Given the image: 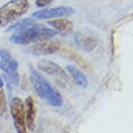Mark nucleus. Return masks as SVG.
<instances>
[{
  "instance_id": "nucleus-1",
  "label": "nucleus",
  "mask_w": 133,
  "mask_h": 133,
  "mask_svg": "<svg viewBox=\"0 0 133 133\" xmlns=\"http://www.w3.org/2000/svg\"><path fill=\"white\" fill-rule=\"evenodd\" d=\"M57 32L53 29L47 28L43 25L35 24L34 22L28 24L24 28L16 31L11 35L10 41L15 44L28 45L31 43H37L45 40H49L56 36Z\"/></svg>"
},
{
  "instance_id": "nucleus-2",
  "label": "nucleus",
  "mask_w": 133,
  "mask_h": 133,
  "mask_svg": "<svg viewBox=\"0 0 133 133\" xmlns=\"http://www.w3.org/2000/svg\"><path fill=\"white\" fill-rule=\"evenodd\" d=\"M29 68H30V81L37 95L51 107L54 108L62 107L64 103L62 94L56 89H54L49 84V82L42 75H40L33 66H30Z\"/></svg>"
},
{
  "instance_id": "nucleus-3",
  "label": "nucleus",
  "mask_w": 133,
  "mask_h": 133,
  "mask_svg": "<svg viewBox=\"0 0 133 133\" xmlns=\"http://www.w3.org/2000/svg\"><path fill=\"white\" fill-rule=\"evenodd\" d=\"M28 0H10L0 7V28L6 27L18 17L24 16L29 9Z\"/></svg>"
},
{
  "instance_id": "nucleus-4",
  "label": "nucleus",
  "mask_w": 133,
  "mask_h": 133,
  "mask_svg": "<svg viewBox=\"0 0 133 133\" xmlns=\"http://www.w3.org/2000/svg\"><path fill=\"white\" fill-rule=\"evenodd\" d=\"M10 115L17 133H28L25 117V103L19 97H14L10 101Z\"/></svg>"
},
{
  "instance_id": "nucleus-5",
  "label": "nucleus",
  "mask_w": 133,
  "mask_h": 133,
  "mask_svg": "<svg viewBox=\"0 0 133 133\" xmlns=\"http://www.w3.org/2000/svg\"><path fill=\"white\" fill-rule=\"evenodd\" d=\"M37 68L40 71H42L43 73L53 77L62 86H65L68 82V76H66V72L53 62H50L47 59L40 61L37 64Z\"/></svg>"
},
{
  "instance_id": "nucleus-6",
  "label": "nucleus",
  "mask_w": 133,
  "mask_h": 133,
  "mask_svg": "<svg viewBox=\"0 0 133 133\" xmlns=\"http://www.w3.org/2000/svg\"><path fill=\"white\" fill-rule=\"evenodd\" d=\"M77 46L85 52H91L98 45V38L90 31L80 30L77 31L74 36Z\"/></svg>"
},
{
  "instance_id": "nucleus-7",
  "label": "nucleus",
  "mask_w": 133,
  "mask_h": 133,
  "mask_svg": "<svg viewBox=\"0 0 133 133\" xmlns=\"http://www.w3.org/2000/svg\"><path fill=\"white\" fill-rule=\"evenodd\" d=\"M75 10L70 6H58L47 9H42L36 11L32 15V17L36 19H50V18H61V17H71L74 15Z\"/></svg>"
},
{
  "instance_id": "nucleus-8",
  "label": "nucleus",
  "mask_w": 133,
  "mask_h": 133,
  "mask_svg": "<svg viewBox=\"0 0 133 133\" xmlns=\"http://www.w3.org/2000/svg\"><path fill=\"white\" fill-rule=\"evenodd\" d=\"M61 49V44L56 41H51V40H45L41 42H37L32 46L28 48V52L31 54L39 56V55H47L57 52Z\"/></svg>"
},
{
  "instance_id": "nucleus-9",
  "label": "nucleus",
  "mask_w": 133,
  "mask_h": 133,
  "mask_svg": "<svg viewBox=\"0 0 133 133\" xmlns=\"http://www.w3.org/2000/svg\"><path fill=\"white\" fill-rule=\"evenodd\" d=\"M18 64L7 49H0V70L5 75L17 72Z\"/></svg>"
},
{
  "instance_id": "nucleus-10",
  "label": "nucleus",
  "mask_w": 133,
  "mask_h": 133,
  "mask_svg": "<svg viewBox=\"0 0 133 133\" xmlns=\"http://www.w3.org/2000/svg\"><path fill=\"white\" fill-rule=\"evenodd\" d=\"M25 117L27 129L34 131L36 127V105L32 96H28L25 100Z\"/></svg>"
},
{
  "instance_id": "nucleus-11",
  "label": "nucleus",
  "mask_w": 133,
  "mask_h": 133,
  "mask_svg": "<svg viewBox=\"0 0 133 133\" xmlns=\"http://www.w3.org/2000/svg\"><path fill=\"white\" fill-rule=\"evenodd\" d=\"M48 25L53 28L54 31H56L57 33L62 34V35H68V34L72 33L73 28H74V25L70 19L62 18V17L50 21L48 22Z\"/></svg>"
},
{
  "instance_id": "nucleus-12",
  "label": "nucleus",
  "mask_w": 133,
  "mask_h": 133,
  "mask_svg": "<svg viewBox=\"0 0 133 133\" xmlns=\"http://www.w3.org/2000/svg\"><path fill=\"white\" fill-rule=\"evenodd\" d=\"M66 70H68L69 74L71 75L72 79L74 80V82L79 87L86 88L88 86V80H87L86 76L84 75L83 72L80 71L77 66H73V65H69V66H66Z\"/></svg>"
},
{
  "instance_id": "nucleus-13",
  "label": "nucleus",
  "mask_w": 133,
  "mask_h": 133,
  "mask_svg": "<svg viewBox=\"0 0 133 133\" xmlns=\"http://www.w3.org/2000/svg\"><path fill=\"white\" fill-rule=\"evenodd\" d=\"M7 111V102L5 98L3 86H0V116H3Z\"/></svg>"
},
{
  "instance_id": "nucleus-14",
  "label": "nucleus",
  "mask_w": 133,
  "mask_h": 133,
  "mask_svg": "<svg viewBox=\"0 0 133 133\" xmlns=\"http://www.w3.org/2000/svg\"><path fill=\"white\" fill-rule=\"evenodd\" d=\"M34 22L33 19H30V18H26V19H23V21H21V22H17V24H15V25H12L10 28H8V32L9 31H17V30H19V29H22V28H24L25 26H27L28 24H30V23H32Z\"/></svg>"
},
{
  "instance_id": "nucleus-15",
  "label": "nucleus",
  "mask_w": 133,
  "mask_h": 133,
  "mask_svg": "<svg viewBox=\"0 0 133 133\" xmlns=\"http://www.w3.org/2000/svg\"><path fill=\"white\" fill-rule=\"evenodd\" d=\"M5 78H6V80L11 84V85H15V86L18 85L19 76H18V73H17V72H15V73L9 74V75H5Z\"/></svg>"
},
{
  "instance_id": "nucleus-16",
  "label": "nucleus",
  "mask_w": 133,
  "mask_h": 133,
  "mask_svg": "<svg viewBox=\"0 0 133 133\" xmlns=\"http://www.w3.org/2000/svg\"><path fill=\"white\" fill-rule=\"evenodd\" d=\"M53 0H36V5L38 7H44L47 4H49L50 2H52Z\"/></svg>"
},
{
  "instance_id": "nucleus-17",
  "label": "nucleus",
  "mask_w": 133,
  "mask_h": 133,
  "mask_svg": "<svg viewBox=\"0 0 133 133\" xmlns=\"http://www.w3.org/2000/svg\"><path fill=\"white\" fill-rule=\"evenodd\" d=\"M0 86H4V82H3V80H2L1 77H0Z\"/></svg>"
}]
</instances>
